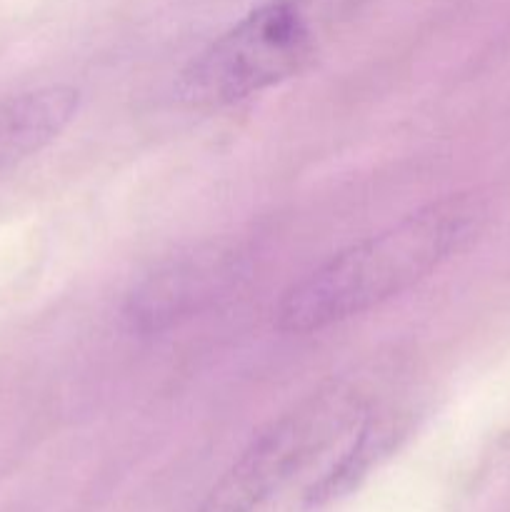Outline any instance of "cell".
<instances>
[{"label":"cell","instance_id":"obj_1","mask_svg":"<svg viewBox=\"0 0 510 512\" xmlns=\"http://www.w3.org/2000/svg\"><path fill=\"white\" fill-rule=\"evenodd\" d=\"M465 230L458 203H438L353 243L285 290L275 310L283 333H313L365 313L423 280Z\"/></svg>","mask_w":510,"mask_h":512},{"label":"cell","instance_id":"obj_2","mask_svg":"<svg viewBox=\"0 0 510 512\" xmlns=\"http://www.w3.org/2000/svg\"><path fill=\"white\" fill-rule=\"evenodd\" d=\"M318 28L295 0H273L235 23L180 73L178 95L218 108L298 75L315 58Z\"/></svg>","mask_w":510,"mask_h":512},{"label":"cell","instance_id":"obj_3","mask_svg":"<svg viewBox=\"0 0 510 512\" xmlns=\"http://www.w3.org/2000/svg\"><path fill=\"white\" fill-rule=\"evenodd\" d=\"M363 418L358 388L325 385L270 423L225 470L198 512H253Z\"/></svg>","mask_w":510,"mask_h":512},{"label":"cell","instance_id":"obj_4","mask_svg":"<svg viewBox=\"0 0 510 512\" xmlns=\"http://www.w3.org/2000/svg\"><path fill=\"white\" fill-rule=\"evenodd\" d=\"M248 273L245 255L225 248H200L185 253L153 270L125 303V318L140 333H160L215 300L225 298Z\"/></svg>","mask_w":510,"mask_h":512},{"label":"cell","instance_id":"obj_5","mask_svg":"<svg viewBox=\"0 0 510 512\" xmlns=\"http://www.w3.org/2000/svg\"><path fill=\"white\" fill-rule=\"evenodd\" d=\"M80 93L70 85H45L0 98V170L53 143L75 118Z\"/></svg>","mask_w":510,"mask_h":512},{"label":"cell","instance_id":"obj_6","mask_svg":"<svg viewBox=\"0 0 510 512\" xmlns=\"http://www.w3.org/2000/svg\"><path fill=\"white\" fill-rule=\"evenodd\" d=\"M403 433L405 425L400 423V415H378V418L365 415L363 428L358 430V438L345 450L343 458L323 475V480L313 485L308 503H330V500L343 498L345 493L358 488L360 480L395 448V443H398Z\"/></svg>","mask_w":510,"mask_h":512}]
</instances>
